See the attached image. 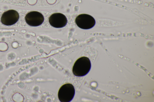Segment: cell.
<instances>
[{
	"label": "cell",
	"mask_w": 154,
	"mask_h": 102,
	"mask_svg": "<svg viewBox=\"0 0 154 102\" xmlns=\"http://www.w3.org/2000/svg\"><path fill=\"white\" fill-rule=\"evenodd\" d=\"M49 22L52 26L56 28H61L66 25L67 19L66 16L63 14L56 13L50 16Z\"/></svg>",
	"instance_id": "6"
},
{
	"label": "cell",
	"mask_w": 154,
	"mask_h": 102,
	"mask_svg": "<svg viewBox=\"0 0 154 102\" xmlns=\"http://www.w3.org/2000/svg\"><path fill=\"white\" fill-rule=\"evenodd\" d=\"M25 19L26 23L29 25L37 26L42 23L44 21V17L40 13L33 11L28 13L26 15Z\"/></svg>",
	"instance_id": "5"
},
{
	"label": "cell",
	"mask_w": 154,
	"mask_h": 102,
	"mask_svg": "<svg viewBox=\"0 0 154 102\" xmlns=\"http://www.w3.org/2000/svg\"><path fill=\"white\" fill-rule=\"evenodd\" d=\"M75 22L78 27L84 29H91L95 24L94 18L91 16L86 14L78 15L76 18Z\"/></svg>",
	"instance_id": "3"
},
{
	"label": "cell",
	"mask_w": 154,
	"mask_h": 102,
	"mask_svg": "<svg viewBox=\"0 0 154 102\" xmlns=\"http://www.w3.org/2000/svg\"><path fill=\"white\" fill-rule=\"evenodd\" d=\"M19 18V15L16 11L10 10L4 12L1 18V22L4 25L9 26L15 24Z\"/></svg>",
	"instance_id": "4"
},
{
	"label": "cell",
	"mask_w": 154,
	"mask_h": 102,
	"mask_svg": "<svg viewBox=\"0 0 154 102\" xmlns=\"http://www.w3.org/2000/svg\"><path fill=\"white\" fill-rule=\"evenodd\" d=\"M75 93V89L72 84H65L63 85L59 90L58 98L60 102H69L73 99Z\"/></svg>",
	"instance_id": "2"
},
{
	"label": "cell",
	"mask_w": 154,
	"mask_h": 102,
	"mask_svg": "<svg viewBox=\"0 0 154 102\" xmlns=\"http://www.w3.org/2000/svg\"><path fill=\"white\" fill-rule=\"evenodd\" d=\"M91 67L90 60L87 57H82L78 59L72 68L73 74L77 77H83L87 74Z\"/></svg>",
	"instance_id": "1"
}]
</instances>
